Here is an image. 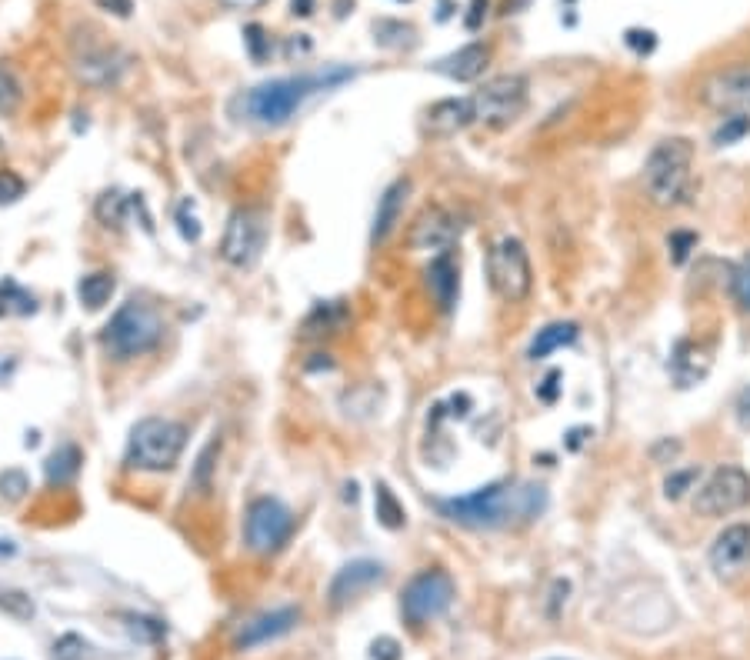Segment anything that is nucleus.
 Wrapping results in <instances>:
<instances>
[{
  "instance_id": "nucleus-9",
  "label": "nucleus",
  "mask_w": 750,
  "mask_h": 660,
  "mask_svg": "<svg viewBox=\"0 0 750 660\" xmlns=\"http://www.w3.org/2000/svg\"><path fill=\"white\" fill-rule=\"evenodd\" d=\"M470 104H474V124L504 130L527 110V77H520V74L490 77L487 84L470 97Z\"/></svg>"
},
{
  "instance_id": "nucleus-52",
  "label": "nucleus",
  "mask_w": 750,
  "mask_h": 660,
  "mask_svg": "<svg viewBox=\"0 0 750 660\" xmlns=\"http://www.w3.org/2000/svg\"><path fill=\"white\" fill-rule=\"evenodd\" d=\"M0 154H4V140H0Z\"/></svg>"
},
{
  "instance_id": "nucleus-40",
  "label": "nucleus",
  "mask_w": 750,
  "mask_h": 660,
  "mask_svg": "<svg viewBox=\"0 0 750 660\" xmlns=\"http://www.w3.org/2000/svg\"><path fill=\"white\" fill-rule=\"evenodd\" d=\"M130 630H134V634H140L144 640H160V637L167 634L164 624H160V620H154V617H130Z\"/></svg>"
},
{
  "instance_id": "nucleus-25",
  "label": "nucleus",
  "mask_w": 750,
  "mask_h": 660,
  "mask_svg": "<svg viewBox=\"0 0 750 660\" xmlns=\"http://www.w3.org/2000/svg\"><path fill=\"white\" fill-rule=\"evenodd\" d=\"M114 274H107V270H97V274H87L80 277L77 284V297L80 304H84L87 310H100L110 300V294H114Z\"/></svg>"
},
{
  "instance_id": "nucleus-46",
  "label": "nucleus",
  "mask_w": 750,
  "mask_h": 660,
  "mask_svg": "<svg viewBox=\"0 0 750 660\" xmlns=\"http://www.w3.org/2000/svg\"><path fill=\"white\" fill-rule=\"evenodd\" d=\"M734 410H737V420H740V427H747L750 430V387H744L737 394V404H734Z\"/></svg>"
},
{
  "instance_id": "nucleus-32",
  "label": "nucleus",
  "mask_w": 750,
  "mask_h": 660,
  "mask_svg": "<svg viewBox=\"0 0 750 660\" xmlns=\"http://www.w3.org/2000/svg\"><path fill=\"white\" fill-rule=\"evenodd\" d=\"M730 290H734L737 307L744 310V314H750V250L737 260L734 277H730Z\"/></svg>"
},
{
  "instance_id": "nucleus-2",
  "label": "nucleus",
  "mask_w": 750,
  "mask_h": 660,
  "mask_svg": "<svg viewBox=\"0 0 750 660\" xmlns=\"http://www.w3.org/2000/svg\"><path fill=\"white\" fill-rule=\"evenodd\" d=\"M347 77H350V70H330V74H310V77H280V80H270V84L247 90L237 104H244V114L247 120H254V124L280 127L294 117V110L304 104L314 90L340 84V80H347Z\"/></svg>"
},
{
  "instance_id": "nucleus-49",
  "label": "nucleus",
  "mask_w": 750,
  "mask_h": 660,
  "mask_svg": "<svg viewBox=\"0 0 750 660\" xmlns=\"http://www.w3.org/2000/svg\"><path fill=\"white\" fill-rule=\"evenodd\" d=\"M227 10H257V7H264L267 0H220Z\"/></svg>"
},
{
  "instance_id": "nucleus-3",
  "label": "nucleus",
  "mask_w": 750,
  "mask_h": 660,
  "mask_svg": "<svg viewBox=\"0 0 750 660\" xmlns=\"http://www.w3.org/2000/svg\"><path fill=\"white\" fill-rule=\"evenodd\" d=\"M164 340V317L144 300H127L117 307V314L107 320L100 330V347L114 360H134L144 357Z\"/></svg>"
},
{
  "instance_id": "nucleus-5",
  "label": "nucleus",
  "mask_w": 750,
  "mask_h": 660,
  "mask_svg": "<svg viewBox=\"0 0 750 660\" xmlns=\"http://www.w3.org/2000/svg\"><path fill=\"white\" fill-rule=\"evenodd\" d=\"M690 167H694V144L687 137H670L647 154L644 187L657 207H674L690 190Z\"/></svg>"
},
{
  "instance_id": "nucleus-23",
  "label": "nucleus",
  "mask_w": 750,
  "mask_h": 660,
  "mask_svg": "<svg viewBox=\"0 0 750 660\" xmlns=\"http://www.w3.org/2000/svg\"><path fill=\"white\" fill-rule=\"evenodd\" d=\"M80 464H84V454H80V447L77 444H60L54 454L47 457V464H44L47 484H57V487L70 484V480L80 474Z\"/></svg>"
},
{
  "instance_id": "nucleus-30",
  "label": "nucleus",
  "mask_w": 750,
  "mask_h": 660,
  "mask_svg": "<svg viewBox=\"0 0 750 660\" xmlns=\"http://www.w3.org/2000/svg\"><path fill=\"white\" fill-rule=\"evenodd\" d=\"M750 134V114H730L724 117V124L714 130V144L717 147H730L737 140H744Z\"/></svg>"
},
{
  "instance_id": "nucleus-11",
  "label": "nucleus",
  "mask_w": 750,
  "mask_h": 660,
  "mask_svg": "<svg viewBox=\"0 0 750 660\" xmlns=\"http://www.w3.org/2000/svg\"><path fill=\"white\" fill-rule=\"evenodd\" d=\"M750 504V474L744 467L724 464L710 474L694 494V510L700 517H727Z\"/></svg>"
},
{
  "instance_id": "nucleus-31",
  "label": "nucleus",
  "mask_w": 750,
  "mask_h": 660,
  "mask_svg": "<svg viewBox=\"0 0 750 660\" xmlns=\"http://www.w3.org/2000/svg\"><path fill=\"white\" fill-rule=\"evenodd\" d=\"M20 100H24V87H20V80L14 77V70L10 67H0V114H14L20 107Z\"/></svg>"
},
{
  "instance_id": "nucleus-10",
  "label": "nucleus",
  "mask_w": 750,
  "mask_h": 660,
  "mask_svg": "<svg viewBox=\"0 0 750 660\" xmlns=\"http://www.w3.org/2000/svg\"><path fill=\"white\" fill-rule=\"evenodd\" d=\"M294 534V517L277 497H254L244 517V544L250 554L270 557Z\"/></svg>"
},
{
  "instance_id": "nucleus-20",
  "label": "nucleus",
  "mask_w": 750,
  "mask_h": 660,
  "mask_svg": "<svg viewBox=\"0 0 750 660\" xmlns=\"http://www.w3.org/2000/svg\"><path fill=\"white\" fill-rule=\"evenodd\" d=\"M470 124H474V104H470V97L437 100V104L427 110V120H424L430 137H454L460 130H467Z\"/></svg>"
},
{
  "instance_id": "nucleus-50",
  "label": "nucleus",
  "mask_w": 750,
  "mask_h": 660,
  "mask_svg": "<svg viewBox=\"0 0 750 660\" xmlns=\"http://www.w3.org/2000/svg\"><path fill=\"white\" fill-rule=\"evenodd\" d=\"M300 40H290V44H287V57L290 60H294V57H300V54H307V50H310V40L304 37V34H297Z\"/></svg>"
},
{
  "instance_id": "nucleus-15",
  "label": "nucleus",
  "mask_w": 750,
  "mask_h": 660,
  "mask_svg": "<svg viewBox=\"0 0 750 660\" xmlns=\"http://www.w3.org/2000/svg\"><path fill=\"white\" fill-rule=\"evenodd\" d=\"M380 577H384V567L377 564V560H350L334 574L330 580V607L340 610L344 604H350L354 597H360L364 590H370L374 584H380Z\"/></svg>"
},
{
  "instance_id": "nucleus-24",
  "label": "nucleus",
  "mask_w": 750,
  "mask_h": 660,
  "mask_svg": "<svg viewBox=\"0 0 750 660\" xmlns=\"http://www.w3.org/2000/svg\"><path fill=\"white\" fill-rule=\"evenodd\" d=\"M347 324V307L340 300H330V304H317L304 320V337H324V334H337L340 327Z\"/></svg>"
},
{
  "instance_id": "nucleus-6",
  "label": "nucleus",
  "mask_w": 750,
  "mask_h": 660,
  "mask_svg": "<svg viewBox=\"0 0 750 660\" xmlns=\"http://www.w3.org/2000/svg\"><path fill=\"white\" fill-rule=\"evenodd\" d=\"M270 240V214L264 207H237L224 227V240H220V257L230 267L250 270L264 257Z\"/></svg>"
},
{
  "instance_id": "nucleus-27",
  "label": "nucleus",
  "mask_w": 750,
  "mask_h": 660,
  "mask_svg": "<svg viewBox=\"0 0 750 660\" xmlns=\"http://www.w3.org/2000/svg\"><path fill=\"white\" fill-rule=\"evenodd\" d=\"M127 207H130V197H120L117 190H107V194L97 197L94 214L104 227H120L127 220Z\"/></svg>"
},
{
  "instance_id": "nucleus-39",
  "label": "nucleus",
  "mask_w": 750,
  "mask_h": 660,
  "mask_svg": "<svg viewBox=\"0 0 750 660\" xmlns=\"http://www.w3.org/2000/svg\"><path fill=\"white\" fill-rule=\"evenodd\" d=\"M244 37H247L250 57H254V60H264V57L270 54V40H267V30L260 27V24H250V27L244 30Z\"/></svg>"
},
{
  "instance_id": "nucleus-14",
  "label": "nucleus",
  "mask_w": 750,
  "mask_h": 660,
  "mask_svg": "<svg viewBox=\"0 0 750 660\" xmlns=\"http://www.w3.org/2000/svg\"><path fill=\"white\" fill-rule=\"evenodd\" d=\"M750 564V524H730L710 544V567L717 577H737Z\"/></svg>"
},
{
  "instance_id": "nucleus-43",
  "label": "nucleus",
  "mask_w": 750,
  "mask_h": 660,
  "mask_svg": "<svg viewBox=\"0 0 750 660\" xmlns=\"http://www.w3.org/2000/svg\"><path fill=\"white\" fill-rule=\"evenodd\" d=\"M627 44L637 50V54H650V50L657 47V37H654V30H627Z\"/></svg>"
},
{
  "instance_id": "nucleus-29",
  "label": "nucleus",
  "mask_w": 750,
  "mask_h": 660,
  "mask_svg": "<svg viewBox=\"0 0 750 660\" xmlns=\"http://www.w3.org/2000/svg\"><path fill=\"white\" fill-rule=\"evenodd\" d=\"M220 454V437H214L210 444L200 450L197 457V467H194V477H190V484H194L197 494H207L210 490V477H214V460Z\"/></svg>"
},
{
  "instance_id": "nucleus-51",
  "label": "nucleus",
  "mask_w": 750,
  "mask_h": 660,
  "mask_svg": "<svg viewBox=\"0 0 750 660\" xmlns=\"http://www.w3.org/2000/svg\"><path fill=\"white\" fill-rule=\"evenodd\" d=\"M290 7H294V14H300V17L314 14V0H290Z\"/></svg>"
},
{
  "instance_id": "nucleus-12",
  "label": "nucleus",
  "mask_w": 750,
  "mask_h": 660,
  "mask_svg": "<svg viewBox=\"0 0 750 660\" xmlns=\"http://www.w3.org/2000/svg\"><path fill=\"white\" fill-rule=\"evenodd\" d=\"M460 237V220L454 210L447 207H424L420 214L414 217V224L407 230V247L414 250V254H444L457 244Z\"/></svg>"
},
{
  "instance_id": "nucleus-48",
  "label": "nucleus",
  "mask_w": 750,
  "mask_h": 660,
  "mask_svg": "<svg viewBox=\"0 0 750 660\" xmlns=\"http://www.w3.org/2000/svg\"><path fill=\"white\" fill-rule=\"evenodd\" d=\"M487 7H490V0H474V4H470V17H467V27L470 30L480 27V17L487 14Z\"/></svg>"
},
{
  "instance_id": "nucleus-8",
  "label": "nucleus",
  "mask_w": 750,
  "mask_h": 660,
  "mask_svg": "<svg viewBox=\"0 0 750 660\" xmlns=\"http://www.w3.org/2000/svg\"><path fill=\"white\" fill-rule=\"evenodd\" d=\"M487 280L494 287V294L507 300V304L527 300L530 287H534V270H530L527 247L517 237H500L487 250Z\"/></svg>"
},
{
  "instance_id": "nucleus-7",
  "label": "nucleus",
  "mask_w": 750,
  "mask_h": 660,
  "mask_svg": "<svg viewBox=\"0 0 750 660\" xmlns=\"http://www.w3.org/2000/svg\"><path fill=\"white\" fill-rule=\"evenodd\" d=\"M454 594V577L440 567H427L407 580L404 594H400V610H404L407 624L424 627L447 614L450 604H454Z\"/></svg>"
},
{
  "instance_id": "nucleus-37",
  "label": "nucleus",
  "mask_w": 750,
  "mask_h": 660,
  "mask_svg": "<svg viewBox=\"0 0 750 660\" xmlns=\"http://www.w3.org/2000/svg\"><path fill=\"white\" fill-rule=\"evenodd\" d=\"M24 194H27L24 177L14 174V170H0V204H17Z\"/></svg>"
},
{
  "instance_id": "nucleus-38",
  "label": "nucleus",
  "mask_w": 750,
  "mask_h": 660,
  "mask_svg": "<svg viewBox=\"0 0 750 660\" xmlns=\"http://www.w3.org/2000/svg\"><path fill=\"white\" fill-rule=\"evenodd\" d=\"M177 227H180V234H184V240H190V244H197V240H200V220H197L194 204H190V200H184V204L177 207Z\"/></svg>"
},
{
  "instance_id": "nucleus-26",
  "label": "nucleus",
  "mask_w": 750,
  "mask_h": 660,
  "mask_svg": "<svg viewBox=\"0 0 750 660\" xmlns=\"http://www.w3.org/2000/svg\"><path fill=\"white\" fill-rule=\"evenodd\" d=\"M374 514L387 530H400V527H404V520H407L404 504H400L397 494L384 484V480L374 487Z\"/></svg>"
},
{
  "instance_id": "nucleus-45",
  "label": "nucleus",
  "mask_w": 750,
  "mask_h": 660,
  "mask_svg": "<svg viewBox=\"0 0 750 660\" xmlns=\"http://www.w3.org/2000/svg\"><path fill=\"white\" fill-rule=\"evenodd\" d=\"M694 247H697V237H694V234H674V237H670V250H674V260H677V264H684L687 254H690Z\"/></svg>"
},
{
  "instance_id": "nucleus-19",
  "label": "nucleus",
  "mask_w": 750,
  "mask_h": 660,
  "mask_svg": "<svg viewBox=\"0 0 750 660\" xmlns=\"http://www.w3.org/2000/svg\"><path fill=\"white\" fill-rule=\"evenodd\" d=\"M407 197H410V180H407V177H400V180H394V184H390V187L384 190V197L377 200L374 227H370V244H374V247L387 244L390 234H394V230H397L400 217H404Z\"/></svg>"
},
{
  "instance_id": "nucleus-16",
  "label": "nucleus",
  "mask_w": 750,
  "mask_h": 660,
  "mask_svg": "<svg viewBox=\"0 0 750 660\" xmlns=\"http://www.w3.org/2000/svg\"><path fill=\"white\" fill-rule=\"evenodd\" d=\"M120 70H124V60L114 47H104V44H87L84 50H74V74L84 80V84H94V87H107L114 84L120 77Z\"/></svg>"
},
{
  "instance_id": "nucleus-41",
  "label": "nucleus",
  "mask_w": 750,
  "mask_h": 660,
  "mask_svg": "<svg viewBox=\"0 0 750 660\" xmlns=\"http://www.w3.org/2000/svg\"><path fill=\"white\" fill-rule=\"evenodd\" d=\"M697 480V470H680V474H670L667 477V484H664V494L670 497V500H677V497H684V490L694 484Z\"/></svg>"
},
{
  "instance_id": "nucleus-42",
  "label": "nucleus",
  "mask_w": 750,
  "mask_h": 660,
  "mask_svg": "<svg viewBox=\"0 0 750 660\" xmlns=\"http://www.w3.org/2000/svg\"><path fill=\"white\" fill-rule=\"evenodd\" d=\"M370 657L374 660H400V644L394 637H377L370 644Z\"/></svg>"
},
{
  "instance_id": "nucleus-33",
  "label": "nucleus",
  "mask_w": 750,
  "mask_h": 660,
  "mask_svg": "<svg viewBox=\"0 0 750 660\" xmlns=\"http://www.w3.org/2000/svg\"><path fill=\"white\" fill-rule=\"evenodd\" d=\"M0 610L14 614L17 620H30L34 617V600H30L24 590H4V594H0Z\"/></svg>"
},
{
  "instance_id": "nucleus-44",
  "label": "nucleus",
  "mask_w": 750,
  "mask_h": 660,
  "mask_svg": "<svg viewBox=\"0 0 750 660\" xmlns=\"http://www.w3.org/2000/svg\"><path fill=\"white\" fill-rule=\"evenodd\" d=\"M557 394H560V370H550V374H547L544 380H540L537 397L544 400V404H554Z\"/></svg>"
},
{
  "instance_id": "nucleus-18",
  "label": "nucleus",
  "mask_w": 750,
  "mask_h": 660,
  "mask_svg": "<svg viewBox=\"0 0 750 660\" xmlns=\"http://www.w3.org/2000/svg\"><path fill=\"white\" fill-rule=\"evenodd\" d=\"M424 277H427V290H430V297H434V304L444 310V314H450L460 294V264L454 260V254H450V250L437 254L427 264Z\"/></svg>"
},
{
  "instance_id": "nucleus-21",
  "label": "nucleus",
  "mask_w": 750,
  "mask_h": 660,
  "mask_svg": "<svg viewBox=\"0 0 750 660\" xmlns=\"http://www.w3.org/2000/svg\"><path fill=\"white\" fill-rule=\"evenodd\" d=\"M487 60H490V50L484 44H467V47H460L457 54L437 60L434 70L450 80H457V84H467V80H477L484 74Z\"/></svg>"
},
{
  "instance_id": "nucleus-35",
  "label": "nucleus",
  "mask_w": 750,
  "mask_h": 660,
  "mask_svg": "<svg viewBox=\"0 0 750 660\" xmlns=\"http://www.w3.org/2000/svg\"><path fill=\"white\" fill-rule=\"evenodd\" d=\"M0 300L14 307L17 314H34V310H37L34 297H30L27 290H20V287L14 284V280H4V284H0Z\"/></svg>"
},
{
  "instance_id": "nucleus-4",
  "label": "nucleus",
  "mask_w": 750,
  "mask_h": 660,
  "mask_svg": "<svg viewBox=\"0 0 750 660\" xmlns=\"http://www.w3.org/2000/svg\"><path fill=\"white\" fill-rule=\"evenodd\" d=\"M187 427L170 417H144L130 427L127 440V467L144 470V474H164L184 454Z\"/></svg>"
},
{
  "instance_id": "nucleus-36",
  "label": "nucleus",
  "mask_w": 750,
  "mask_h": 660,
  "mask_svg": "<svg viewBox=\"0 0 750 660\" xmlns=\"http://www.w3.org/2000/svg\"><path fill=\"white\" fill-rule=\"evenodd\" d=\"M87 640L77 634H64L54 644V660H84L87 657Z\"/></svg>"
},
{
  "instance_id": "nucleus-13",
  "label": "nucleus",
  "mask_w": 750,
  "mask_h": 660,
  "mask_svg": "<svg viewBox=\"0 0 750 660\" xmlns=\"http://www.w3.org/2000/svg\"><path fill=\"white\" fill-rule=\"evenodd\" d=\"M700 100L717 114H747L750 110V64L724 67L700 84Z\"/></svg>"
},
{
  "instance_id": "nucleus-17",
  "label": "nucleus",
  "mask_w": 750,
  "mask_h": 660,
  "mask_svg": "<svg viewBox=\"0 0 750 660\" xmlns=\"http://www.w3.org/2000/svg\"><path fill=\"white\" fill-rule=\"evenodd\" d=\"M297 624H300L297 607H277V610H270V614H260L250 620V624H244V630L237 634V650H250V647L267 644V640L284 637Z\"/></svg>"
},
{
  "instance_id": "nucleus-28",
  "label": "nucleus",
  "mask_w": 750,
  "mask_h": 660,
  "mask_svg": "<svg viewBox=\"0 0 750 660\" xmlns=\"http://www.w3.org/2000/svg\"><path fill=\"white\" fill-rule=\"evenodd\" d=\"M374 34L384 47H410L417 40V30L410 24H400V20H377Z\"/></svg>"
},
{
  "instance_id": "nucleus-47",
  "label": "nucleus",
  "mask_w": 750,
  "mask_h": 660,
  "mask_svg": "<svg viewBox=\"0 0 750 660\" xmlns=\"http://www.w3.org/2000/svg\"><path fill=\"white\" fill-rule=\"evenodd\" d=\"M97 7H104L107 14H117V17H130V10H134L130 0H97Z\"/></svg>"
},
{
  "instance_id": "nucleus-22",
  "label": "nucleus",
  "mask_w": 750,
  "mask_h": 660,
  "mask_svg": "<svg viewBox=\"0 0 750 660\" xmlns=\"http://www.w3.org/2000/svg\"><path fill=\"white\" fill-rule=\"evenodd\" d=\"M577 334H580V330H577L574 320H557V324H547L544 330H537L534 340H530L527 357H530V360H544V357L554 354V350L574 344Z\"/></svg>"
},
{
  "instance_id": "nucleus-1",
  "label": "nucleus",
  "mask_w": 750,
  "mask_h": 660,
  "mask_svg": "<svg viewBox=\"0 0 750 660\" xmlns=\"http://www.w3.org/2000/svg\"><path fill=\"white\" fill-rule=\"evenodd\" d=\"M547 490L540 484H487L467 497L437 500V510L450 524L470 527V530H500L514 524H530L544 514Z\"/></svg>"
},
{
  "instance_id": "nucleus-34",
  "label": "nucleus",
  "mask_w": 750,
  "mask_h": 660,
  "mask_svg": "<svg viewBox=\"0 0 750 660\" xmlns=\"http://www.w3.org/2000/svg\"><path fill=\"white\" fill-rule=\"evenodd\" d=\"M27 490H30V480H27L24 470L10 467V470L0 474V497H4V500H20Z\"/></svg>"
}]
</instances>
